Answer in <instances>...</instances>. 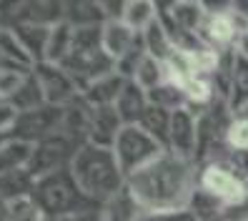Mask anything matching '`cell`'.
<instances>
[{
    "mask_svg": "<svg viewBox=\"0 0 248 221\" xmlns=\"http://www.w3.org/2000/svg\"><path fill=\"white\" fill-rule=\"evenodd\" d=\"M198 186L196 161L178 158L163 151L145 169L125 179V188L133 194L143 211H176L188 209Z\"/></svg>",
    "mask_w": 248,
    "mask_h": 221,
    "instance_id": "6da1fadb",
    "label": "cell"
},
{
    "mask_svg": "<svg viewBox=\"0 0 248 221\" xmlns=\"http://www.w3.org/2000/svg\"><path fill=\"white\" fill-rule=\"evenodd\" d=\"M70 171L76 176L78 186L85 191V196H91L100 206L125 188L121 164L108 146H98L91 141L80 146V151L70 161Z\"/></svg>",
    "mask_w": 248,
    "mask_h": 221,
    "instance_id": "7a4b0ae2",
    "label": "cell"
},
{
    "mask_svg": "<svg viewBox=\"0 0 248 221\" xmlns=\"http://www.w3.org/2000/svg\"><path fill=\"white\" fill-rule=\"evenodd\" d=\"M33 201L43 211L46 219H61V216H76L95 211V201L85 196V191L78 186L70 166L58 169L48 176H40L33 188Z\"/></svg>",
    "mask_w": 248,
    "mask_h": 221,
    "instance_id": "3957f363",
    "label": "cell"
},
{
    "mask_svg": "<svg viewBox=\"0 0 248 221\" xmlns=\"http://www.w3.org/2000/svg\"><path fill=\"white\" fill-rule=\"evenodd\" d=\"M61 66L78 83L80 93L93 81L115 70V61L103 51V43H100V28H78L76 38H73V48Z\"/></svg>",
    "mask_w": 248,
    "mask_h": 221,
    "instance_id": "277c9868",
    "label": "cell"
},
{
    "mask_svg": "<svg viewBox=\"0 0 248 221\" xmlns=\"http://www.w3.org/2000/svg\"><path fill=\"white\" fill-rule=\"evenodd\" d=\"M166 149L158 141H153L140 126H123V131L118 134L113 143V153L121 164V171L125 179H130L133 173H138L140 169H145L155 161Z\"/></svg>",
    "mask_w": 248,
    "mask_h": 221,
    "instance_id": "5b68a950",
    "label": "cell"
},
{
    "mask_svg": "<svg viewBox=\"0 0 248 221\" xmlns=\"http://www.w3.org/2000/svg\"><path fill=\"white\" fill-rule=\"evenodd\" d=\"M80 146H85V143L73 141L70 136L63 134V131H58V134H53L48 138H43L40 143H35L28 171H31L35 179H40V176H48V173H53L58 169H65V166H70L73 156L80 151Z\"/></svg>",
    "mask_w": 248,
    "mask_h": 221,
    "instance_id": "8992f818",
    "label": "cell"
},
{
    "mask_svg": "<svg viewBox=\"0 0 248 221\" xmlns=\"http://www.w3.org/2000/svg\"><path fill=\"white\" fill-rule=\"evenodd\" d=\"M198 188L206 191L208 196H213L221 206H228L233 201H241L248 196L246 181L236 171H231L221 161H208L206 166L198 171Z\"/></svg>",
    "mask_w": 248,
    "mask_h": 221,
    "instance_id": "52a82bcc",
    "label": "cell"
},
{
    "mask_svg": "<svg viewBox=\"0 0 248 221\" xmlns=\"http://www.w3.org/2000/svg\"><path fill=\"white\" fill-rule=\"evenodd\" d=\"M63 116H65V108H58V106H40L35 111L18 113V119H16V123L10 126L8 136L28 141V143L35 146L43 138H48V136H53V134L61 131Z\"/></svg>",
    "mask_w": 248,
    "mask_h": 221,
    "instance_id": "ba28073f",
    "label": "cell"
},
{
    "mask_svg": "<svg viewBox=\"0 0 248 221\" xmlns=\"http://www.w3.org/2000/svg\"><path fill=\"white\" fill-rule=\"evenodd\" d=\"M35 76L43 85V93H46V103L48 106H58V108H68L70 103H76L80 98V88L78 83L70 78V73L58 66V63H38Z\"/></svg>",
    "mask_w": 248,
    "mask_h": 221,
    "instance_id": "9c48e42d",
    "label": "cell"
},
{
    "mask_svg": "<svg viewBox=\"0 0 248 221\" xmlns=\"http://www.w3.org/2000/svg\"><path fill=\"white\" fill-rule=\"evenodd\" d=\"M166 151L178 158L196 161L198 156V116L196 113H191L188 108L173 113Z\"/></svg>",
    "mask_w": 248,
    "mask_h": 221,
    "instance_id": "30bf717a",
    "label": "cell"
},
{
    "mask_svg": "<svg viewBox=\"0 0 248 221\" xmlns=\"http://www.w3.org/2000/svg\"><path fill=\"white\" fill-rule=\"evenodd\" d=\"M121 131H123V121H121L118 111H115V106L91 108L88 111V141L91 143L113 149V143H115V138H118Z\"/></svg>",
    "mask_w": 248,
    "mask_h": 221,
    "instance_id": "8fae6325",
    "label": "cell"
},
{
    "mask_svg": "<svg viewBox=\"0 0 248 221\" xmlns=\"http://www.w3.org/2000/svg\"><path fill=\"white\" fill-rule=\"evenodd\" d=\"M35 61L25 53L10 28H0V73H31Z\"/></svg>",
    "mask_w": 248,
    "mask_h": 221,
    "instance_id": "7c38bea8",
    "label": "cell"
},
{
    "mask_svg": "<svg viewBox=\"0 0 248 221\" xmlns=\"http://www.w3.org/2000/svg\"><path fill=\"white\" fill-rule=\"evenodd\" d=\"M226 76H228L226 103L231 113H238L248 106V58L231 53V66L226 70Z\"/></svg>",
    "mask_w": 248,
    "mask_h": 221,
    "instance_id": "4fadbf2b",
    "label": "cell"
},
{
    "mask_svg": "<svg viewBox=\"0 0 248 221\" xmlns=\"http://www.w3.org/2000/svg\"><path fill=\"white\" fill-rule=\"evenodd\" d=\"M125 78L121 76V73H108V76L93 81L85 91L80 93V98L88 103L91 108H106V106H115V101H118L121 91L125 88Z\"/></svg>",
    "mask_w": 248,
    "mask_h": 221,
    "instance_id": "5bb4252c",
    "label": "cell"
},
{
    "mask_svg": "<svg viewBox=\"0 0 248 221\" xmlns=\"http://www.w3.org/2000/svg\"><path fill=\"white\" fill-rule=\"evenodd\" d=\"M151 101H148V93L136 83V81H128L125 88L121 91L118 101H115V111H118L123 126H138L143 113L148 111Z\"/></svg>",
    "mask_w": 248,
    "mask_h": 221,
    "instance_id": "9a60e30c",
    "label": "cell"
},
{
    "mask_svg": "<svg viewBox=\"0 0 248 221\" xmlns=\"http://www.w3.org/2000/svg\"><path fill=\"white\" fill-rule=\"evenodd\" d=\"M140 40L138 33H133L123 20H108L100 28V43H103V51L113 58V61H121V58Z\"/></svg>",
    "mask_w": 248,
    "mask_h": 221,
    "instance_id": "2e32d148",
    "label": "cell"
},
{
    "mask_svg": "<svg viewBox=\"0 0 248 221\" xmlns=\"http://www.w3.org/2000/svg\"><path fill=\"white\" fill-rule=\"evenodd\" d=\"M10 31L16 33V38L20 40V46L25 48V53L35 61V66L46 61V48H48V38H50V28L48 25L13 23Z\"/></svg>",
    "mask_w": 248,
    "mask_h": 221,
    "instance_id": "e0dca14e",
    "label": "cell"
},
{
    "mask_svg": "<svg viewBox=\"0 0 248 221\" xmlns=\"http://www.w3.org/2000/svg\"><path fill=\"white\" fill-rule=\"evenodd\" d=\"M160 10L166 13V18L173 25H178L186 33H196V35H201L203 23H206V16H208V10L203 3H173V5L160 8Z\"/></svg>",
    "mask_w": 248,
    "mask_h": 221,
    "instance_id": "ac0fdd59",
    "label": "cell"
},
{
    "mask_svg": "<svg viewBox=\"0 0 248 221\" xmlns=\"http://www.w3.org/2000/svg\"><path fill=\"white\" fill-rule=\"evenodd\" d=\"M8 103H10V106L16 108L18 113L35 111V108H40V106H48V103H46V93H43V85H40V81H38V76H35V70L25 73L23 81H20V85L16 88V93L8 98Z\"/></svg>",
    "mask_w": 248,
    "mask_h": 221,
    "instance_id": "d6986e66",
    "label": "cell"
},
{
    "mask_svg": "<svg viewBox=\"0 0 248 221\" xmlns=\"http://www.w3.org/2000/svg\"><path fill=\"white\" fill-rule=\"evenodd\" d=\"M33 143L20 141V138H8V143L0 149V176L16 173V171H25L31 166L33 158Z\"/></svg>",
    "mask_w": 248,
    "mask_h": 221,
    "instance_id": "ffe728a7",
    "label": "cell"
},
{
    "mask_svg": "<svg viewBox=\"0 0 248 221\" xmlns=\"http://www.w3.org/2000/svg\"><path fill=\"white\" fill-rule=\"evenodd\" d=\"M140 214V204L133 199L128 188H123L121 194H115L100 206V221H138Z\"/></svg>",
    "mask_w": 248,
    "mask_h": 221,
    "instance_id": "44dd1931",
    "label": "cell"
},
{
    "mask_svg": "<svg viewBox=\"0 0 248 221\" xmlns=\"http://www.w3.org/2000/svg\"><path fill=\"white\" fill-rule=\"evenodd\" d=\"M158 13L160 8L151 3V0H130V3H125V10H123V23L133 33L143 35L158 20Z\"/></svg>",
    "mask_w": 248,
    "mask_h": 221,
    "instance_id": "7402d4cb",
    "label": "cell"
},
{
    "mask_svg": "<svg viewBox=\"0 0 248 221\" xmlns=\"http://www.w3.org/2000/svg\"><path fill=\"white\" fill-rule=\"evenodd\" d=\"M65 23L73 28H103L106 25V13L100 3H65Z\"/></svg>",
    "mask_w": 248,
    "mask_h": 221,
    "instance_id": "603a6c76",
    "label": "cell"
},
{
    "mask_svg": "<svg viewBox=\"0 0 248 221\" xmlns=\"http://www.w3.org/2000/svg\"><path fill=\"white\" fill-rule=\"evenodd\" d=\"M73 38H76V28L70 23H58L50 28V38H48V48H46V63H58L61 66L70 48H73Z\"/></svg>",
    "mask_w": 248,
    "mask_h": 221,
    "instance_id": "cb8c5ba5",
    "label": "cell"
},
{
    "mask_svg": "<svg viewBox=\"0 0 248 221\" xmlns=\"http://www.w3.org/2000/svg\"><path fill=\"white\" fill-rule=\"evenodd\" d=\"M133 81L143 88L145 93H151V91H155L158 85H163L166 81H170V76H168V68H166L163 61H158V58L145 53V58L140 61Z\"/></svg>",
    "mask_w": 248,
    "mask_h": 221,
    "instance_id": "d4e9b609",
    "label": "cell"
},
{
    "mask_svg": "<svg viewBox=\"0 0 248 221\" xmlns=\"http://www.w3.org/2000/svg\"><path fill=\"white\" fill-rule=\"evenodd\" d=\"M170 119H173V113L166 111V108H160V106H148V111L143 113V119H140V128L148 134L153 141H158L160 146L166 149V143H168V131H170Z\"/></svg>",
    "mask_w": 248,
    "mask_h": 221,
    "instance_id": "484cf974",
    "label": "cell"
},
{
    "mask_svg": "<svg viewBox=\"0 0 248 221\" xmlns=\"http://www.w3.org/2000/svg\"><path fill=\"white\" fill-rule=\"evenodd\" d=\"M35 181L38 179L28 169L25 171H16V173H8V176H0V196H3L5 201L33 196Z\"/></svg>",
    "mask_w": 248,
    "mask_h": 221,
    "instance_id": "4316f807",
    "label": "cell"
},
{
    "mask_svg": "<svg viewBox=\"0 0 248 221\" xmlns=\"http://www.w3.org/2000/svg\"><path fill=\"white\" fill-rule=\"evenodd\" d=\"M143 46H145V53L158 58V61H163V63L168 61V55L176 51V46H173V40L168 38V33H166V28H163L160 20H155L148 31L143 33Z\"/></svg>",
    "mask_w": 248,
    "mask_h": 221,
    "instance_id": "83f0119b",
    "label": "cell"
},
{
    "mask_svg": "<svg viewBox=\"0 0 248 221\" xmlns=\"http://www.w3.org/2000/svg\"><path fill=\"white\" fill-rule=\"evenodd\" d=\"M148 101L153 103V106H160V108H166L170 113H176L181 108H188L186 93H183V88L176 81H166L163 85H158L155 91L148 93Z\"/></svg>",
    "mask_w": 248,
    "mask_h": 221,
    "instance_id": "f1b7e54d",
    "label": "cell"
},
{
    "mask_svg": "<svg viewBox=\"0 0 248 221\" xmlns=\"http://www.w3.org/2000/svg\"><path fill=\"white\" fill-rule=\"evenodd\" d=\"M8 221H46V216H43V211L38 209L33 196H25V199L10 201Z\"/></svg>",
    "mask_w": 248,
    "mask_h": 221,
    "instance_id": "f546056e",
    "label": "cell"
},
{
    "mask_svg": "<svg viewBox=\"0 0 248 221\" xmlns=\"http://www.w3.org/2000/svg\"><path fill=\"white\" fill-rule=\"evenodd\" d=\"M226 149L228 151H248V119L233 116L226 131Z\"/></svg>",
    "mask_w": 248,
    "mask_h": 221,
    "instance_id": "4dcf8cb0",
    "label": "cell"
},
{
    "mask_svg": "<svg viewBox=\"0 0 248 221\" xmlns=\"http://www.w3.org/2000/svg\"><path fill=\"white\" fill-rule=\"evenodd\" d=\"M138 221H198L191 209H176V211H143Z\"/></svg>",
    "mask_w": 248,
    "mask_h": 221,
    "instance_id": "1f68e13d",
    "label": "cell"
},
{
    "mask_svg": "<svg viewBox=\"0 0 248 221\" xmlns=\"http://www.w3.org/2000/svg\"><path fill=\"white\" fill-rule=\"evenodd\" d=\"M221 221H248V196H243L241 201H233V204L223 206Z\"/></svg>",
    "mask_w": 248,
    "mask_h": 221,
    "instance_id": "d6a6232c",
    "label": "cell"
},
{
    "mask_svg": "<svg viewBox=\"0 0 248 221\" xmlns=\"http://www.w3.org/2000/svg\"><path fill=\"white\" fill-rule=\"evenodd\" d=\"M16 119H18V111L13 108L5 98H0V131H10Z\"/></svg>",
    "mask_w": 248,
    "mask_h": 221,
    "instance_id": "836d02e7",
    "label": "cell"
},
{
    "mask_svg": "<svg viewBox=\"0 0 248 221\" xmlns=\"http://www.w3.org/2000/svg\"><path fill=\"white\" fill-rule=\"evenodd\" d=\"M46 221H100V211L76 214V216H61V219H46Z\"/></svg>",
    "mask_w": 248,
    "mask_h": 221,
    "instance_id": "e575fe53",
    "label": "cell"
},
{
    "mask_svg": "<svg viewBox=\"0 0 248 221\" xmlns=\"http://www.w3.org/2000/svg\"><path fill=\"white\" fill-rule=\"evenodd\" d=\"M233 53H236V55H243V58H248V31L238 35L236 46H233Z\"/></svg>",
    "mask_w": 248,
    "mask_h": 221,
    "instance_id": "d590c367",
    "label": "cell"
},
{
    "mask_svg": "<svg viewBox=\"0 0 248 221\" xmlns=\"http://www.w3.org/2000/svg\"><path fill=\"white\" fill-rule=\"evenodd\" d=\"M8 211H10V201L0 196V221H8Z\"/></svg>",
    "mask_w": 248,
    "mask_h": 221,
    "instance_id": "8d00e7d4",
    "label": "cell"
},
{
    "mask_svg": "<svg viewBox=\"0 0 248 221\" xmlns=\"http://www.w3.org/2000/svg\"><path fill=\"white\" fill-rule=\"evenodd\" d=\"M8 138H10V136H8V131H0V149H3V146L8 143Z\"/></svg>",
    "mask_w": 248,
    "mask_h": 221,
    "instance_id": "74e56055",
    "label": "cell"
},
{
    "mask_svg": "<svg viewBox=\"0 0 248 221\" xmlns=\"http://www.w3.org/2000/svg\"><path fill=\"white\" fill-rule=\"evenodd\" d=\"M246 191H248V181H246Z\"/></svg>",
    "mask_w": 248,
    "mask_h": 221,
    "instance_id": "f35d334b",
    "label": "cell"
}]
</instances>
